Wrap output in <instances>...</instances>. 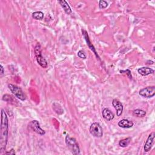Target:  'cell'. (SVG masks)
<instances>
[{"label": "cell", "instance_id": "1", "mask_svg": "<svg viewBox=\"0 0 155 155\" xmlns=\"http://www.w3.org/2000/svg\"><path fill=\"white\" fill-rule=\"evenodd\" d=\"M9 133V124L6 113L2 110V122L0 130V153L2 154L6 150Z\"/></svg>", "mask_w": 155, "mask_h": 155}, {"label": "cell", "instance_id": "2", "mask_svg": "<svg viewBox=\"0 0 155 155\" xmlns=\"http://www.w3.org/2000/svg\"><path fill=\"white\" fill-rule=\"evenodd\" d=\"M65 143L69 149V150L73 154H80V149L78 144L76 142L74 138H71L69 135H67L65 137Z\"/></svg>", "mask_w": 155, "mask_h": 155}, {"label": "cell", "instance_id": "3", "mask_svg": "<svg viewBox=\"0 0 155 155\" xmlns=\"http://www.w3.org/2000/svg\"><path fill=\"white\" fill-rule=\"evenodd\" d=\"M35 55L36 58L38 63L43 67L46 68L48 65L46 59L43 56L41 53V47L39 43H37L35 48Z\"/></svg>", "mask_w": 155, "mask_h": 155}, {"label": "cell", "instance_id": "4", "mask_svg": "<svg viewBox=\"0 0 155 155\" xmlns=\"http://www.w3.org/2000/svg\"><path fill=\"white\" fill-rule=\"evenodd\" d=\"M8 87L9 89V90H11V92L19 100H21V101H25L26 100V96L24 94V93L23 92V90L19 87L17 86L12 84H9L8 85Z\"/></svg>", "mask_w": 155, "mask_h": 155}, {"label": "cell", "instance_id": "5", "mask_svg": "<svg viewBox=\"0 0 155 155\" xmlns=\"http://www.w3.org/2000/svg\"><path fill=\"white\" fill-rule=\"evenodd\" d=\"M90 134L96 138H101L103 135V131L101 125L98 122L93 123L90 127Z\"/></svg>", "mask_w": 155, "mask_h": 155}, {"label": "cell", "instance_id": "6", "mask_svg": "<svg viewBox=\"0 0 155 155\" xmlns=\"http://www.w3.org/2000/svg\"><path fill=\"white\" fill-rule=\"evenodd\" d=\"M139 95L144 98H150L153 97L155 95V87L153 86H149L145 88L142 89L140 90L139 92Z\"/></svg>", "mask_w": 155, "mask_h": 155}, {"label": "cell", "instance_id": "7", "mask_svg": "<svg viewBox=\"0 0 155 155\" xmlns=\"http://www.w3.org/2000/svg\"><path fill=\"white\" fill-rule=\"evenodd\" d=\"M28 128L29 129L40 135H44L46 133V131L41 128L38 121L36 120L30 121L28 124Z\"/></svg>", "mask_w": 155, "mask_h": 155}, {"label": "cell", "instance_id": "8", "mask_svg": "<svg viewBox=\"0 0 155 155\" xmlns=\"http://www.w3.org/2000/svg\"><path fill=\"white\" fill-rule=\"evenodd\" d=\"M154 138H155V133L154 131H153L149 134V136L145 143L144 149L145 152H148L151 149V148L154 143Z\"/></svg>", "mask_w": 155, "mask_h": 155}, {"label": "cell", "instance_id": "9", "mask_svg": "<svg viewBox=\"0 0 155 155\" xmlns=\"http://www.w3.org/2000/svg\"><path fill=\"white\" fill-rule=\"evenodd\" d=\"M112 105L116 111V115L118 116H121L123 112V105L122 104L116 99H114L112 101Z\"/></svg>", "mask_w": 155, "mask_h": 155}, {"label": "cell", "instance_id": "10", "mask_svg": "<svg viewBox=\"0 0 155 155\" xmlns=\"http://www.w3.org/2000/svg\"><path fill=\"white\" fill-rule=\"evenodd\" d=\"M102 115L103 118L109 121H110L112 120H113L115 118V115L113 114V113L109 109L106 108L104 109L103 112H102Z\"/></svg>", "mask_w": 155, "mask_h": 155}, {"label": "cell", "instance_id": "11", "mask_svg": "<svg viewBox=\"0 0 155 155\" xmlns=\"http://www.w3.org/2000/svg\"><path fill=\"white\" fill-rule=\"evenodd\" d=\"M134 124L131 121H129L126 119H123L119 121L118 125L124 128H130L133 126Z\"/></svg>", "mask_w": 155, "mask_h": 155}, {"label": "cell", "instance_id": "12", "mask_svg": "<svg viewBox=\"0 0 155 155\" xmlns=\"http://www.w3.org/2000/svg\"><path fill=\"white\" fill-rule=\"evenodd\" d=\"M138 72L142 76H147L150 74H153L154 73V71L151 68L142 67L138 70Z\"/></svg>", "mask_w": 155, "mask_h": 155}, {"label": "cell", "instance_id": "13", "mask_svg": "<svg viewBox=\"0 0 155 155\" xmlns=\"http://www.w3.org/2000/svg\"><path fill=\"white\" fill-rule=\"evenodd\" d=\"M58 3L62 8L66 14L70 15L71 13V8L66 1H65V0H61V1H58Z\"/></svg>", "mask_w": 155, "mask_h": 155}, {"label": "cell", "instance_id": "14", "mask_svg": "<svg viewBox=\"0 0 155 155\" xmlns=\"http://www.w3.org/2000/svg\"><path fill=\"white\" fill-rule=\"evenodd\" d=\"M83 35H84L85 39H86V41H87V45L89 46V47L90 49V50H91L93 52H94V53L96 55V57L98 56V58H100L99 56H98V54H97L96 52V50H95V47L93 46V45L91 44V43H90V41L89 37V35H88L87 32L86 30H83Z\"/></svg>", "mask_w": 155, "mask_h": 155}, {"label": "cell", "instance_id": "15", "mask_svg": "<svg viewBox=\"0 0 155 155\" xmlns=\"http://www.w3.org/2000/svg\"><path fill=\"white\" fill-rule=\"evenodd\" d=\"M133 115L138 118H144L146 115V112L141 109H136L133 110Z\"/></svg>", "mask_w": 155, "mask_h": 155}, {"label": "cell", "instance_id": "16", "mask_svg": "<svg viewBox=\"0 0 155 155\" xmlns=\"http://www.w3.org/2000/svg\"><path fill=\"white\" fill-rule=\"evenodd\" d=\"M32 18L36 20H42L44 18V14L42 12H35L32 14Z\"/></svg>", "mask_w": 155, "mask_h": 155}, {"label": "cell", "instance_id": "17", "mask_svg": "<svg viewBox=\"0 0 155 155\" xmlns=\"http://www.w3.org/2000/svg\"><path fill=\"white\" fill-rule=\"evenodd\" d=\"M130 141H131V138H125L124 139L121 140L119 142V145L121 147H126L129 145Z\"/></svg>", "mask_w": 155, "mask_h": 155}, {"label": "cell", "instance_id": "18", "mask_svg": "<svg viewBox=\"0 0 155 155\" xmlns=\"http://www.w3.org/2000/svg\"><path fill=\"white\" fill-rule=\"evenodd\" d=\"M120 73L122 74H125L129 79L132 80V76H131V71L130 70L127 69L126 70H120Z\"/></svg>", "mask_w": 155, "mask_h": 155}, {"label": "cell", "instance_id": "19", "mask_svg": "<svg viewBox=\"0 0 155 155\" xmlns=\"http://www.w3.org/2000/svg\"><path fill=\"white\" fill-rule=\"evenodd\" d=\"M107 6H108V3L106 2L103 1V0H102V1L100 2V3H99V7H100V9H106Z\"/></svg>", "mask_w": 155, "mask_h": 155}, {"label": "cell", "instance_id": "20", "mask_svg": "<svg viewBox=\"0 0 155 155\" xmlns=\"http://www.w3.org/2000/svg\"><path fill=\"white\" fill-rule=\"evenodd\" d=\"M78 56L80 58L86 59V55L84 52L83 50H80L78 52Z\"/></svg>", "mask_w": 155, "mask_h": 155}, {"label": "cell", "instance_id": "21", "mask_svg": "<svg viewBox=\"0 0 155 155\" xmlns=\"http://www.w3.org/2000/svg\"><path fill=\"white\" fill-rule=\"evenodd\" d=\"M4 154H15V150L14 149H12L11 151L6 152Z\"/></svg>", "mask_w": 155, "mask_h": 155}, {"label": "cell", "instance_id": "22", "mask_svg": "<svg viewBox=\"0 0 155 155\" xmlns=\"http://www.w3.org/2000/svg\"><path fill=\"white\" fill-rule=\"evenodd\" d=\"M0 67H1V76H2L4 74H5V70H4V67H3V65H0Z\"/></svg>", "mask_w": 155, "mask_h": 155}]
</instances>
